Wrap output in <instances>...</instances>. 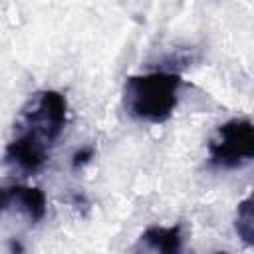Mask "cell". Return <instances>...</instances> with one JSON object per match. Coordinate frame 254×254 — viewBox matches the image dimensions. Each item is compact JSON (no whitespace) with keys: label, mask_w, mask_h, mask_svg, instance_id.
<instances>
[{"label":"cell","mask_w":254,"mask_h":254,"mask_svg":"<svg viewBox=\"0 0 254 254\" xmlns=\"http://www.w3.org/2000/svg\"><path fill=\"white\" fill-rule=\"evenodd\" d=\"M8 206H10V189L0 187V212L8 210Z\"/></svg>","instance_id":"obj_9"},{"label":"cell","mask_w":254,"mask_h":254,"mask_svg":"<svg viewBox=\"0 0 254 254\" xmlns=\"http://www.w3.org/2000/svg\"><path fill=\"white\" fill-rule=\"evenodd\" d=\"M10 189V206H16L30 222H40L46 214V194L38 187L12 185ZM8 206V208H10Z\"/></svg>","instance_id":"obj_5"},{"label":"cell","mask_w":254,"mask_h":254,"mask_svg":"<svg viewBox=\"0 0 254 254\" xmlns=\"http://www.w3.org/2000/svg\"><path fill=\"white\" fill-rule=\"evenodd\" d=\"M183 79L175 71H149L127 77L123 85L125 111L145 123H165L179 105Z\"/></svg>","instance_id":"obj_1"},{"label":"cell","mask_w":254,"mask_h":254,"mask_svg":"<svg viewBox=\"0 0 254 254\" xmlns=\"http://www.w3.org/2000/svg\"><path fill=\"white\" fill-rule=\"evenodd\" d=\"M93 155H95V149H93L91 145L81 147L79 151H75V153H73V161H71L73 169H77V167H81V165L89 163V159H93Z\"/></svg>","instance_id":"obj_8"},{"label":"cell","mask_w":254,"mask_h":254,"mask_svg":"<svg viewBox=\"0 0 254 254\" xmlns=\"http://www.w3.org/2000/svg\"><path fill=\"white\" fill-rule=\"evenodd\" d=\"M48 151H50L48 145L16 131L14 139L6 145L4 159L22 173H36L48 161Z\"/></svg>","instance_id":"obj_4"},{"label":"cell","mask_w":254,"mask_h":254,"mask_svg":"<svg viewBox=\"0 0 254 254\" xmlns=\"http://www.w3.org/2000/svg\"><path fill=\"white\" fill-rule=\"evenodd\" d=\"M141 242L155 252L175 254L183 246L181 226H151L141 234Z\"/></svg>","instance_id":"obj_6"},{"label":"cell","mask_w":254,"mask_h":254,"mask_svg":"<svg viewBox=\"0 0 254 254\" xmlns=\"http://www.w3.org/2000/svg\"><path fill=\"white\" fill-rule=\"evenodd\" d=\"M254 157V127L250 119H230L216 127L208 141L210 165L222 171L240 169Z\"/></svg>","instance_id":"obj_3"},{"label":"cell","mask_w":254,"mask_h":254,"mask_svg":"<svg viewBox=\"0 0 254 254\" xmlns=\"http://www.w3.org/2000/svg\"><path fill=\"white\" fill-rule=\"evenodd\" d=\"M67 123V101L60 91L44 89L30 97L18 121V133H24L52 147Z\"/></svg>","instance_id":"obj_2"},{"label":"cell","mask_w":254,"mask_h":254,"mask_svg":"<svg viewBox=\"0 0 254 254\" xmlns=\"http://www.w3.org/2000/svg\"><path fill=\"white\" fill-rule=\"evenodd\" d=\"M236 232L246 244H254V214H252V198H244L236 210Z\"/></svg>","instance_id":"obj_7"}]
</instances>
